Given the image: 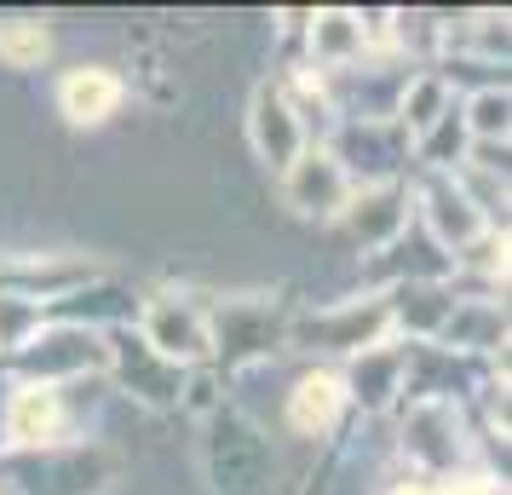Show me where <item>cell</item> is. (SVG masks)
<instances>
[{"mask_svg":"<svg viewBox=\"0 0 512 495\" xmlns=\"http://www.w3.org/2000/svg\"><path fill=\"white\" fill-rule=\"evenodd\" d=\"M29 52H47V29H41V24H29V29H0V58L24 64Z\"/></svg>","mask_w":512,"mask_h":495,"instance_id":"cell-3","label":"cell"},{"mask_svg":"<svg viewBox=\"0 0 512 495\" xmlns=\"http://www.w3.org/2000/svg\"><path fill=\"white\" fill-rule=\"evenodd\" d=\"M110 98H116V81H104L98 70L64 81V104H70L75 121H98V110H110Z\"/></svg>","mask_w":512,"mask_h":495,"instance_id":"cell-1","label":"cell"},{"mask_svg":"<svg viewBox=\"0 0 512 495\" xmlns=\"http://www.w3.org/2000/svg\"><path fill=\"white\" fill-rule=\"evenodd\" d=\"M334 409H340V386H334V380H305L300 386V403H294L300 426H328Z\"/></svg>","mask_w":512,"mask_h":495,"instance_id":"cell-2","label":"cell"}]
</instances>
